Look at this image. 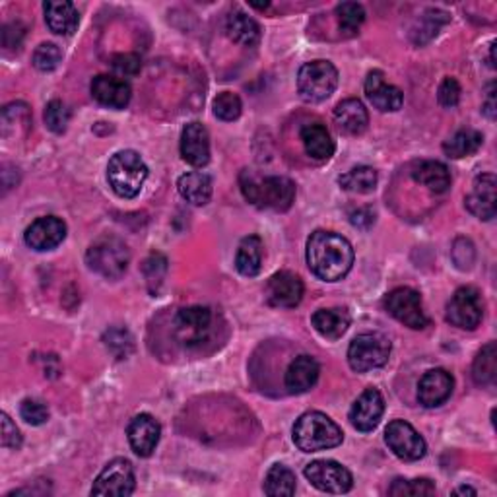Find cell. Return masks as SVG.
<instances>
[{"label":"cell","instance_id":"6da1fadb","mask_svg":"<svg viewBox=\"0 0 497 497\" xmlns=\"http://www.w3.org/2000/svg\"><path fill=\"white\" fill-rule=\"evenodd\" d=\"M307 267L317 278L325 282H338L352 270L353 249L346 237L335 231L317 229L307 239Z\"/></svg>","mask_w":497,"mask_h":497},{"label":"cell","instance_id":"7a4b0ae2","mask_svg":"<svg viewBox=\"0 0 497 497\" xmlns=\"http://www.w3.org/2000/svg\"><path fill=\"white\" fill-rule=\"evenodd\" d=\"M241 191L251 204L276 212L290 210L295 198V185L288 177H255L249 171L241 175Z\"/></svg>","mask_w":497,"mask_h":497},{"label":"cell","instance_id":"3957f363","mask_svg":"<svg viewBox=\"0 0 497 497\" xmlns=\"http://www.w3.org/2000/svg\"><path fill=\"white\" fill-rule=\"evenodd\" d=\"M342 441V429L323 412H307L294 426V443L303 452L335 449Z\"/></svg>","mask_w":497,"mask_h":497},{"label":"cell","instance_id":"277c9868","mask_svg":"<svg viewBox=\"0 0 497 497\" xmlns=\"http://www.w3.org/2000/svg\"><path fill=\"white\" fill-rule=\"evenodd\" d=\"M148 177V168L135 150L117 152L107 165V179L120 198H135Z\"/></svg>","mask_w":497,"mask_h":497},{"label":"cell","instance_id":"5b68a950","mask_svg":"<svg viewBox=\"0 0 497 497\" xmlns=\"http://www.w3.org/2000/svg\"><path fill=\"white\" fill-rule=\"evenodd\" d=\"M128 261V247L117 237H99L86 253L87 267L109 280L120 278L127 272Z\"/></svg>","mask_w":497,"mask_h":497},{"label":"cell","instance_id":"8992f818","mask_svg":"<svg viewBox=\"0 0 497 497\" xmlns=\"http://www.w3.org/2000/svg\"><path fill=\"white\" fill-rule=\"evenodd\" d=\"M338 70L328 61H313L302 66L297 74V92L307 104H321L335 94Z\"/></svg>","mask_w":497,"mask_h":497},{"label":"cell","instance_id":"52a82bcc","mask_svg":"<svg viewBox=\"0 0 497 497\" xmlns=\"http://www.w3.org/2000/svg\"><path fill=\"white\" fill-rule=\"evenodd\" d=\"M391 356V340L381 333H363L352 340L348 363L353 371L366 373L383 368Z\"/></svg>","mask_w":497,"mask_h":497},{"label":"cell","instance_id":"ba28073f","mask_svg":"<svg viewBox=\"0 0 497 497\" xmlns=\"http://www.w3.org/2000/svg\"><path fill=\"white\" fill-rule=\"evenodd\" d=\"M484 317V300L482 294L467 286V288H460L455 292V295L451 297V302L447 303V321L462 330H474Z\"/></svg>","mask_w":497,"mask_h":497},{"label":"cell","instance_id":"9c48e42d","mask_svg":"<svg viewBox=\"0 0 497 497\" xmlns=\"http://www.w3.org/2000/svg\"><path fill=\"white\" fill-rule=\"evenodd\" d=\"M385 309L396 321L408 328L419 330L427 327V317L424 313L422 297L412 288H396L385 297Z\"/></svg>","mask_w":497,"mask_h":497},{"label":"cell","instance_id":"30bf717a","mask_svg":"<svg viewBox=\"0 0 497 497\" xmlns=\"http://www.w3.org/2000/svg\"><path fill=\"white\" fill-rule=\"evenodd\" d=\"M385 441L401 460L414 462L426 457L427 447L424 437L410 424L404 422V419H394V422L386 426Z\"/></svg>","mask_w":497,"mask_h":497},{"label":"cell","instance_id":"8fae6325","mask_svg":"<svg viewBox=\"0 0 497 497\" xmlns=\"http://www.w3.org/2000/svg\"><path fill=\"white\" fill-rule=\"evenodd\" d=\"M305 478L327 493H348L353 485L350 470L336 460H313L305 467Z\"/></svg>","mask_w":497,"mask_h":497},{"label":"cell","instance_id":"7c38bea8","mask_svg":"<svg viewBox=\"0 0 497 497\" xmlns=\"http://www.w3.org/2000/svg\"><path fill=\"white\" fill-rule=\"evenodd\" d=\"M135 468L125 459H115L95 478L92 495H115L123 497L135 492Z\"/></svg>","mask_w":497,"mask_h":497},{"label":"cell","instance_id":"4fadbf2b","mask_svg":"<svg viewBox=\"0 0 497 497\" xmlns=\"http://www.w3.org/2000/svg\"><path fill=\"white\" fill-rule=\"evenodd\" d=\"M303 282L297 274L282 270L270 276L267 282V300L274 307L294 309L303 300Z\"/></svg>","mask_w":497,"mask_h":497},{"label":"cell","instance_id":"5bb4252c","mask_svg":"<svg viewBox=\"0 0 497 497\" xmlns=\"http://www.w3.org/2000/svg\"><path fill=\"white\" fill-rule=\"evenodd\" d=\"M385 412V399L377 389H368L350 408V422L358 432H373L379 426Z\"/></svg>","mask_w":497,"mask_h":497},{"label":"cell","instance_id":"9a60e30c","mask_svg":"<svg viewBox=\"0 0 497 497\" xmlns=\"http://www.w3.org/2000/svg\"><path fill=\"white\" fill-rule=\"evenodd\" d=\"M127 435L132 451H135L138 457H150L160 443L162 427L153 416L138 414L137 418H132V422L128 424Z\"/></svg>","mask_w":497,"mask_h":497},{"label":"cell","instance_id":"2e32d148","mask_svg":"<svg viewBox=\"0 0 497 497\" xmlns=\"http://www.w3.org/2000/svg\"><path fill=\"white\" fill-rule=\"evenodd\" d=\"M66 237V224L57 216L39 218L26 229V243L36 251H51Z\"/></svg>","mask_w":497,"mask_h":497},{"label":"cell","instance_id":"e0dca14e","mask_svg":"<svg viewBox=\"0 0 497 497\" xmlns=\"http://www.w3.org/2000/svg\"><path fill=\"white\" fill-rule=\"evenodd\" d=\"M130 86L125 79L99 74L92 82V95L99 105L109 109H125L130 102Z\"/></svg>","mask_w":497,"mask_h":497},{"label":"cell","instance_id":"ac0fdd59","mask_svg":"<svg viewBox=\"0 0 497 497\" xmlns=\"http://www.w3.org/2000/svg\"><path fill=\"white\" fill-rule=\"evenodd\" d=\"M452 386H455V381H452L451 373H447L445 369L427 371L424 377L419 379L418 401L426 408H437L447 402L452 393Z\"/></svg>","mask_w":497,"mask_h":497},{"label":"cell","instance_id":"d6986e66","mask_svg":"<svg viewBox=\"0 0 497 497\" xmlns=\"http://www.w3.org/2000/svg\"><path fill=\"white\" fill-rule=\"evenodd\" d=\"M366 95L373 104L375 109L383 113L399 112L404 104V95L399 87L385 82V76L379 70H373L368 74L366 80Z\"/></svg>","mask_w":497,"mask_h":497},{"label":"cell","instance_id":"ffe728a7","mask_svg":"<svg viewBox=\"0 0 497 497\" xmlns=\"http://www.w3.org/2000/svg\"><path fill=\"white\" fill-rule=\"evenodd\" d=\"M181 156L193 168H204L210 162V137L204 125L189 123L181 132Z\"/></svg>","mask_w":497,"mask_h":497},{"label":"cell","instance_id":"44dd1931","mask_svg":"<svg viewBox=\"0 0 497 497\" xmlns=\"http://www.w3.org/2000/svg\"><path fill=\"white\" fill-rule=\"evenodd\" d=\"M495 185L497 181L493 173H484L476 177L472 191L465 201L470 214L480 220L495 218Z\"/></svg>","mask_w":497,"mask_h":497},{"label":"cell","instance_id":"7402d4cb","mask_svg":"<svg viewBox=\"0 0 497 497\" xmlns=\"http://www.w3.org/2000/svg\"><path fill=\"white\" fill-rule=\"evenodd\" d=\"M210 323H212V313L208 307H185L175 319L177 333L185 344L201 342L210 330Z\"/></svg>","mask_w":497,"mask_h":497},{"label":"cell","instance_id":"603a6c76","mask_svg":"<svg viewBox=\"0 0 497 497\" xmlns=\"http://www.w3.org/2000/svg\"><path fill=\"white\" fill-rule=\"evenodd\" d=\"M335 123L338 130L344 132V135L358 137L369 125L368 109L360 99H344V102H340L335 109Z\"/></svg>","mask_w":497,"mask_h":497},{"label":"cell","instance_id":"cb8c5ba5","mask_svg":"<svg viewBox=\"0 0 497 497\" xmlns=\"http://www.w3.org/2000/svg\"><path fill=\"white\" fill-rule=\"evenodd\" d=\"M319 363L311 356L295 358L286 371V389L292 394L309 393L317 385Z\"/></svg>","mask_w":497,"mask_h":497},{"label":"cell","instance_id":"d4e9b609","mask_svg":"<svg viewBox=\"0 0 497 497\" xmlns=\"http://www.w3.org/2000/svg\"><path fill=\"white\" fill-rule=\"evenodd\" d=\"M302 142L309 158L317 162H327L335 153V140L330 137L325 125L321 123H309L302 128Z\"/></svg>","mask_w":497,"mask_h":497},{"label":"cell","instance_id":"484cf974","mask_svg":"<svg viewBox=\"0 0 497 497\" xmlns=\"http://www.w3.org/2000/svg\"><path fill=\"white\" fill-rule=\"evenodd\" d=\"M414 181L424 185L426 189L432 193H447L451 186V171L445 163L435 162V160H424L418 162L412 168Z\"/></svg>","mask_w":497,"mask_h":497},{"label":"cell","instance_id":"4316f807","mask_svg":"<svg viewBox=\"0 0 497 497\" xmlns=\"http://www.w3.org/2000/svg\"><path fill=\"white\" fill-rule=\"evenodd\" d=\"M311 323L319 335L327 340H338L346 335L350 327V313L346 309H319L313 313Z\"/></svg>","mask_w":497,"mask_h":497},{"label":"cell","instance_id":"83f0119b","mask_svg":"<svg viewBox=\"0 0 497 497\" xmlns=\"http://www.w3.org/2000/svg\"><path fill=\"white\" fill-rule=\"evenodd\" d=\"M43 10H46L47 26L57 36H72L79 28L80 16L72 3H46Z\"/></svg>","mask_w":497,"mask_h":497},{"label":"cell","instance_id":"f1b7e54d","mask_svg":"<svg viewBox=\"0 0 497 497\" xmlns=\"http://www.w3.org/2000/svg\"><path fill=\"white\" fill-rule=\"evenodd\" d=\"M177 189L186 203H191L193 206H204L212 196V179L206 173L191 171L179 177Z\"/></svg>","mask_w":497,"mask_h":497},{"label":"cell","instance_id":"f546056e","mask_svg":"<svg viewBox=\"0 0 497 497\" xmlns=\"http://www.w3.org/2000/svg\"><path fill=\"white\" fill-rule=\"evenodd\" d=\"M228 36L243 47H255L261 41V28L255 20L247 16L245 12H231L226 20Z\"/></svg>","mask_w":497,"mask_h":497},{"label":"cell","instance_id":"4dcf8cb0","mask_svg":"<svg viewBox=\"0 0 497 497\" xmlns=\"http://www.w3.org/2000/svg\"><path fill=\"white\" fill-rule=\"evenodd\" d=\"M236 269L243 276H257L262 269V241L259 236H249L239 243Z\"/></svg>","mask_w":497,"mask_h":497},{"label":"cell","instance_id":"1f68e13d","mask_svg":"<svg viewBox=\"0 0 497 497\" xmlns=\"http://www.w3.org/2000/svg\"><path fill=\"white\" fill-rule=\"evenodd\" d=\"M482 145H484L482 132L474 128H462L445 142L443 152L447 153V158L460 160L476 153L482 148Z\"/></svg>","mask_w":497,"mask_h":497},{"label":"cell","instance_id":"d6a6232c","mask_svg":"<svg viewBox=\"0 0 497 497\" xmlns=\"http://www.w3.org/2000/svg\"><path fill=\"white\" fill-rule=\"evenodd\" d=\"M338 183L344 191L368 195V193H373L375 186H377V171L369 168V165H358V168H353L348 173L340 175Z\"/></svg>","mask_w":497,"mask_h":497},{"label":"cell","instance_id":"836d02e7","mask_svg":"<svg viewBox=\"0 0 497 497\" xmlns=\"http://www.w3.org/2000/svg\"><path fill=\"white\" fill-rule=\"evenodd\" d=\"M295 474L288 467L274 465L264 480V493L270 497H290L295 493Z\"/></svg>","mask_w":497,"mask_h":497},{"label":"cell","instance_id":"e575fe53","mask_svg":"<svg viewBox=\"0 0 497 497\" xmlns=\"http://www.w3.org/2000/svg\"><path fill=\"white\" fill-rule=\"evenodd\" d=\"M472 377L478 385H493L497 377V348L495 342L485 344L472 366Z\"/></svg>","mask_w":497,"mask_h":497},{"label":"cell","instance_id":"d590c367","mask_svg":"<svg viewBox=\"0 0 497 497\" xmlns=\"http://www.w3.org/2000/svg\"><path fill=\"white\" fill-rule=\"evenodd\" d=\"M447 21H449V16H447V12H443V10H427V12L419 18L418 26L414 28V33H412L414 43H418V46H424V43L432 41L439 33V29L447 24Z\"/></svg>","mask_w":497,"mask_h":497},{"label":"cell","instance_id":"8d00e7d4","mask_svg":"<svg viewBox=\"0 0 497 497\" xmlns=\"http://www.w3.org/2000/svg\"><path fill=\"white\" fill-rule=\"evenodd\" d=\"M338 28L344 36H356L360 31L363 20H366V10L358 3H342L336 6Z\"/></svg>","mask_w":497,"mask_h":497},{"label":"cell","instance_id":"74e56055","mask_svg":"<svg viewBox=\"0 0 497 497\" xmlns=\"http://www.w3.org/2000/svg\"><path fill=\"white\" fill-rule=\"evenodd\" d=\"M62 61V51L54 43H41L33 53V66L41 72H51L57 69Z\"/></svg>","mask_w":497,"mask_h":497},{"label":"cell","instance_id":"f35d334b","mask_svg":"<svg viewBox=\"0 0 497 497\" xmlns=\"http://www.w3.org/2000/svg\"><path fill=\"white\" fill-rule=\"evenodd\" d=\"M391 495H434L435 485L427 478H416V480H402L396 478L389 490Z\"/></svg>","mask_w":497,"mask_h":497},{"label":"cell","instance_id":"ab89813d","mask_svg":"<svg viewBox=\"0 0 497 497\" xmlns=\"http://www.w3.org/2000/svg\"><path fill=\"white\" fill-rule=\"evenodd\" d=\"M105 346L107 350L113 353L117 360H125L128 353L135 348L132 344V336L128 335V330L125 328H112L105 333Z\"/></svg>","mask_w":497,"mask_h":497},{"label":"cell","instance_id":"60d3db41","mask_svg":"<svg viewBox=\"0 0 497 497\" xmlns=\"http://www.w3.org/2000/svg\"><path fill=\"white\" fill-rule=\"evenodd\" d=\"M241 99L237 94L222 92L214 99V115L222 120H236L241 115Z\"/></svg>","mask_w":497,"mask_h":497},{"label":"cell","instance_id":"b9f144b4","mask_svg":"<svg viewBox=\"0 0 497 497\" xmlns=\"http://www.w3.org/2000/svg\"><path fill=\"white\" fill-rule=\"evenodd\" d=\"M70 120V112L66 109V105L59 99H53V102L46 109V125L49 130H53L54 135H62L69 127Z\"/></svg>","mask_w":497,"mask_h":497},{"label":"cell","instance_id":"7bdbcfd3","mask_svg":"<svg viewBox=\"0 0 497 497\" xmlns=\"http://www.w3.org/2000/svg\"><path fill=\"white\" fill-rule=\"evenodd\" d=\"M20 414L31 426H43L49 419V408L41 401L36 399H26L20 404Z\"/></svg>","mask_w":497,"mask_h":497},{"label":"cell","instance_id":"ee69618b","mask_svg":"<svg viewBox=\"0 0 497 497\" xmlns=\"http://www.w3.org/2000/svg\"><path fill=\"white\" fill-rule=\"evenodd\" d=\"M165 270H168V261H165L162 255H152L145 262V274H146V280H148L152 292H156L160 288Z\"/></svg>","mask_w":497,"mask_h":497},{"label":"cell","instance_id":"f6af8a7d","mask_svg":"<svg viewBox=\"0 0 497 497\" xmlns=\"http://www.w3.org/2000/svg\"><path fill=\"white\" fill-rule=\"evenodd\" d=\"M437 102L441 107L445 109H452L457 107L460 102V86L455 79H445L443 82L439 84L437 90Z\"/></svg>","mask_w":497,"mask_h":497},{"label":"cell","instance_id":"bcb514c9","mask_svg":"<svg viewBox=\"0 0 497 497\" xmlns=\"http://www.w3.org/2000/svg\"><path fill=\"white\" fill-rule=\"evenodd\" d=\"M0 422H3V435H0V441H3L4 449H20L21 447V435L20 429L16 427V424L10 419L8 414L0 416Z\"/></svg>","mask_w":497,"mask_h":497},{"label":"cell","instance_id":"7dc6e473","mask_svg":"<svg viewBox=\"0 0 497 497\" xmlns=\"http://www.w3.org/2000/svg\"><path fill=\"white\" fill-rule=\"evenodd\" d=\"M113 69L120 74V76H137L140 72V59L137 54L127 53V54H117L113 57Z\"/></svg>","mask_w":497,"mask_h":497},{"label":"cell","instance_id":"c3c4849f","mask_svg":"<svg viewBox=\"0 0 497 497\" xmlns=\"http://www.w3.org/2000/svg\"><path fill=\"white\" fill-rule=\"evenodd\" d=\"M373 222H375V214L371 212L369 208H360L358 212H353V214H352V224L356 226V228L368 229Z\"/></svg>","mask_w":497,"mask_h":497},{"label":"cell","instance_id":"681fc988","mask_svg":"<svg viewBox=\"0 0 497 497\" xmlns=\"http://www.w3.org/2000/svg\"><path fill=\"white\" fill-rule=\"evenodd\" d=\"M484 109V113L488 119H495V84H490L488 86V94H485V102L482 105Z\"/></svg>","mask_w":497,"mask_h":497},{"label":"cell","instance_id":"f907efd6","mask_svg":"<svg viewBox=\"0 0 497 497\" xmlns=\"http://www.w3.org/2000/svg\"><path fill=\"white\" fill-rule=\"evenodd\" d=\"M455 493H459V495H476V490H472V488H468V485H462V488H457L455 490Z\"/></svg>","mask_w":497,"mask_h":497}]
</instances>
